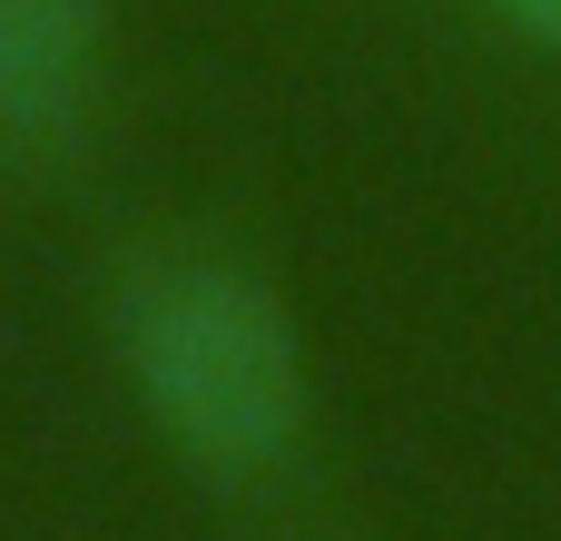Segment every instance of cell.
<instances>
[{"label": "cell", "instance_id": "6da1fadb", "mask_svg": "<svg viewBox=\"0 0 561 541\" xmlns=\"http://www.w3.org/2000/svg\"><path fill=\"white\" fill-rule=\"evenodd\" d=\"M118 365L148 424L217 483H256L306 444L296 315L227 256H148L118 286Z\"/></svg>", "mask_w": 561, "mask_h": 541}, {"label": "cell", "instance_id": "3957f363", "mask_svg": "<svg viewBox=\"0 0 561 541\" xmlns=\"http://www.w3.org/2000/svg\"><path fill=\"white\" fill-rule=\"evenodd\" d=\"M503 30H523V39H552L561 49V0H483Z\"/></svg>", "mask_w": 561, "mask_h": 541}, {"label": "cell", "instance_id": "7a4b0ae2", "mask_svg": "<svg viewBox=\"0 0 561 541\" xmlns=\"http://www.w3.org/2000/svg\"><path fill=\"white\" fill-rule=\"evenodd\" d=\"M108 0H0V138L59 128L99 79Z\"/></svg>", "mask_w": 561, "mask_h": 541}]
</instances>
